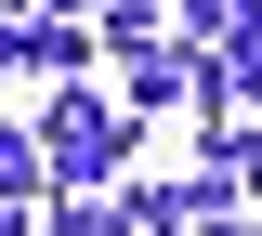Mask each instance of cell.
I'll use <instances>...</instances> for the list:
<instances>
[{"label": "cell", "mask_w": 262, "mask_h": 236, "mask_svg": "<svg viewBox=\"0 0 262 236\" xmlns=\"http://www.w3.org/2000/svg\"><path fill=\"white\" fill-rule=\"evenodd\" d=\"M39 158H53V184H105V170L131 158V105H105V92H79V79H53Z\"/></svg>", "instance_id": "cell-1"}, {"label": "cell", "mask_w": 262, "mask_h": 236, "mask_svg": "<svg viewBox=\"0 0 262 236\" xmlns=\"http://www.w3.org/2000/svg\"><path fill=\"white\" fill-rule=\"evenodd\" d=\"M249 39H262V0H184V53L223 66V53H249Z\"/></svg>", "instance_id": "cell-2"}, {"label": "cell", "mask_w": 262, "mask_h": 236, "mask_svg": "<svg viewBox=\"0 0 262 236\" xmlns=\"http://www.w3.org/2000/svg\"><path fill=\"white\" fill-rule=\"evenodd\" d=\"M53 236H131V210H118V197H92V184H66V210H53Z\"/></svg>", "instance_id": "cell-3"}, {"label": "cell", "mask_w": 262, "mask_h": 236, "mask_svg": "<svg viewBox=\"0 0 262 236\" xmlns=\"http://www.w3.org/2000/svg\"><path fill=\"white\" fill-rule=\"evenodd\" d=\"M53 184V158H39V132H0V197H39Z\"/></svg>", "instance_id": "cell-4"}, {"label": "cell", "mask_w": 262, "mask_h": 236, "mask_svg": "<svg viewBox=\"0 0 262 236\" xmlns=\"http://www.w3.org/2000/svg\"><path fill=\"white\" fill-rule=\"evenodd\" d=\"M13 13H79V0H0V27H13Z\"/></svg>", "instance_id": "cell-5"}, {"label": "cell", "mask_w": 262, "mask_h": 236, "mask_svg": "<svg viewBox=\"0 0 262 236\" xmlns=\"http://www.w3.org/2000/svg\"><path fill=\"white\" fill-rule=\"evenodd\" d=\"M0 79H27V39H13V27H0Z\"/></svg>", "instance_id": "cell-6"}, {"label": "cell", "mask_w": 262, "mask_h": 236, "mask_svg": "<svg viewBox=\"0 0 262 236\" xmlns=\"http://www.w3.org/2000/svg\"><path fill=\"white\" fill-rule=\"evenodd\" d=\"M0 236H13V197H0Z\"/></svg>", "instance_id": "cell-7"}]
</instances>
